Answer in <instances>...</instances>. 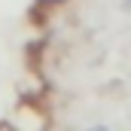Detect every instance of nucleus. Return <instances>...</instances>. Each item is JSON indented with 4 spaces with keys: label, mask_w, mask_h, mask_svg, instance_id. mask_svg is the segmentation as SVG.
<instances>
[{
    "label": "nucleus",
    "mask_w": 131,
    "mask_h": 131,
    "mask_svg": "<svg viewBox=\"0 0 131 131\" xmlns=\"http://www.w3.org/2000/svg\"><path fill=\"white\" fill-rule=\"evenodd\" d=\"M6 125L12 131H46L49 128V116L40 110V104L25 101V104H18L15 113L6 119Z\"/></svg>",
    "instance_id": "f257e3e1"
},
{
    "label": "nucleus",
    "mask_w": 131,
    "mask_h": 131,
    "mask_svg": "<svg viewBox=\"0 0 131 131\" xmlns=\"http://www.w3.org/2000/svg\"><path fill=\"white\" fill-rule=\"evenodd\" d=\"M85 131H110L107 125H92V128H85Z\"/></svg>",
    "instance_id": "f03ea898"
},
{
    "label": "nucleus",
    "mask_w": 131,
    "mask_h": 131,
    "mask_svg": "<svg viewBox=\"0 0 131 131\" xmlns=\"http://www.w3.org/2000/svg\"><path fill=\"white\" fill-rule=\"evenodd\" d=\"M122 9H125V12H131V0H122Z\"/></svg>",
    "instance_id": "7ed1b4c3"
},
{
    "label": "nucleus",
    "mask_w": 131,
    "mask_h": 131,
    "mask_svg": "<svg viewBox=\"0 0 131 131\" xmlns=\"http://www.w3.org/2000/svg\"><path fill=\"white\" fill-rule=\"evenodd\" d=\"M0 131H12V128H9V125H0Z\"/></svg>",
    "instance_id": "20e7f679"
}]
</instances>
